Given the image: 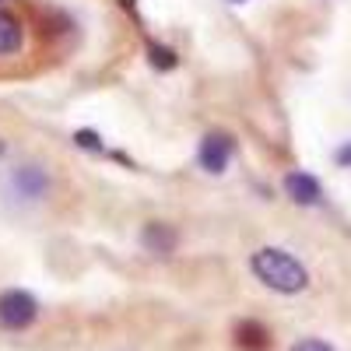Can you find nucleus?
I'll list each match as a JSON object with an SVG mask.
<instances>
[{
	"label": "nucleus",
	"mask_w": 351,
	"mask_h": 351,
	"mask_svg": "<svg viewBox=\"0 0 351 351\" xmlns=\"http://www.w3.org/2000/svg\"><path fill=\"white\" fill-rule=\"evenodd\" d=\"M232 341H236L239 351H271V330L260 324V319H239L232 327Z\"/></svg>",
	"instance_id": "obj_6"
},
{
	"label": "nucleus",
	"mask_w": 351,
	"mask_h": 351,
	"mask_svg": "<svg viewBox=\"0 0 351 351\" xmlns=\"http://www.w3.org/2000/svg\"><path fill=\"white\" fill-rule=\"evenodd\" d=\"M4 152H8V144H4V141H0V158H4Z\"/></svg>",
	"instance_id": "obj_13"
},
{
	"label": "nucleus",
	"mask_w": 351,
	"mask_h": 351,
	"mask_svg": "<svg viewBox=\"0 0 351 351\" xmlns=\"http://www.w3.org/2000/svg\"><path fill=\"white\" fill-rule=\"evenodd\" d=\"M232 155H236V141H232V134L225 130H211L200 137V148H197V162L204 172L211 176H221L232 162Z\"/></svg>",
	"instance_id": "obj_3"
},
{
	"label": "nucleus",
	"mask_w": 351,
	"mask_h": 351,
	"mask_svg": "<svg viewBox=\"0 0 351 351\" xmlns=\"http://www.w3.org/2000/svg\"><path fill=\"white\" fill-rule=\"evenodd\" d=\"M21 46V21L11 11H0V56H8Z\"/></svg>",
	"instance_id": "obj_8"
},
{
	"label": "nucleus",
	"mask_w": 351,
	"mask_h": 351,
	"mask_svg": "<svg viewBox=\"0 0 351 351\" xmlns=\"http://www.w3.org/2000/svg\"><path fill=\"white\" fill-rule=\"evenodd\" d=\"M74 144H77V148H84V152H102V137L95 130H77L74 134Z\"/></svg>",
	"instance_id": "obj_10"
},
{
	"label": "nucleus",
	"mask_w": 351,
	"mask_h": 351,
	"mask_svg": "<svg viewBox=\"0 0 351 351\" xmlns=\"http://www.w3.org/2000/svg\"><path fill=\"white\" fill-rule=\"evenodd\" d=\"M148 60H152V67H158V71H172L176 64V49H169V46H162V43H148Z\"/></svg>",
	"instance_id": "obj_9"
},
{
	"label": "nucleus",
	"mask_w": 351,
	"mask_h": 351,
	"mask_svg": "<svg viewBox=\"0 0 351 351\" xmlns=\"http://www.w3.org/2000/svg\"><path fill=\"white\" fill-rule=\"evenodd\" d=\"M291 351H334L327 341H319V337H306V341H299Z\"/></svg>",
	"instance_id": "obj_11"
},
{
	"label": "nucleus",
	"mask_w": 351,
	"mask_h": 351,
	"mask_svg": "<svg viewBox=\"0 0 351 351\" xmlns=\"http://www.w3.org/2000/svg\"><path fill=\"white\" fill-rule=\"evenodd\" d=\"M225 4H246V0H225Z\"/></svg>",
	"instance_id": "obj_14"
},
{
	"label": "nucleus",
	"mask_w": 351,
	"mask_h": 351,
	"mask_svg": "<svg viewBox=\"0 0 351 351\" xmlns=\"http://www.w3.org/2000/svg\"><path fill=\"white\" fill-rule=\"evenodd\" d=\"M11 190H14L21 200H39V197H46V190H49V172H46L43 165H21V169H14V176H11Z\"/></svg>",
	"instance_id": "obj_4"
},
{
	"label": "nucleus",
	"mask_w": 351,
	"mask_h": 351,
	"mask_svg": "<svg viewBox=\"0 0 351 351\" xmlns=\"http://www.w3.org/2000/svg\"><path fill=\"white\" fill-rule=\"evenodd\" d=\"M39 319V302L32 291L8 288L0 291V327L4 330H28Z\"/></svg>",
	"instance_id": "obj_2"
},
{
	"label": "nucleus",
	"mask_w": 351,
	"mask_h": 351,
	"mask_svg": "<svg viewBox=\"0 0 351 351\" xmlns=\"http://www.w3.org/2000/svg\"><path fill=\"white\" fill-rule=\"evenodd\" d=\"M334 162H337L341 169H351V141H348V144H341V148L334 152Z\"/></svg>",
	"instance_id": "obj_12"
},
{
	"label": "nucleus",
	"mask_w": 351,
	"mask_h": 351,
	"mask_svg": "<svg viewBox=\"0 0 351 351\" xmlns=\"http://www.w3.org/2000/svg\"><path fill=\"white\" fill-rule=\"evenodd\" d=\"M281 186H285V197H291L295 204H302V208H313V204H319V197H324L319 180H316V176H309V172H302V169L288 172Z\"/></svg>",
	"instance_id": "obj_5"
},
{
	"label": "nucleus",
	"mask_w": 351,
	"mask_h": 351,
	"mask_svg": "<svg viewBox=\"0 0 351 351\" xmlns=\"http://www.w3.org/2000/svg\"><path fill=\"white\" fill-rule=\"evenodd\" d=\"M250 271L260 285H267L278 295H295V291H306L309 288V271L306 263L295 260L288 250H278V246H263L250 256Z\"/></svg>",
	"instance_id": "obj_1"
},
{
	"label": "nucleus",
	"mask_w": 351,
	"mask_h": 351,
	"mask_svg": "<svg viewBox=\"0 0 351 351\" xmlns=\"http://www.w3.org/2000/svg\"><path fill=\"white\" fill-rule=\"evenodd\" d=\"M176 243H180V236H176V228L165 225V221H148L144 232H141V246L148 253H155V256H172Z\"/></svg>",
	"instance_id": "obj_7"
}]
</instances>
